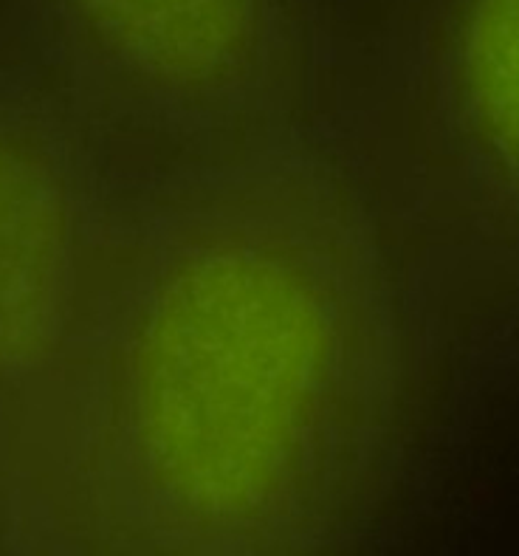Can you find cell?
<instances>
[{
	"mask_svg": "<svg viewBox=\"0 0 519 556\" xmlns=\"http://www.w3.org/2000/svg\"><path fill=\"white\" fill-rule=\"evenodd\" d=\"M517 0H384L342 141L423 263L499 277L517 252Z\"/></svg>",
	"mask_w": 519,
	"mask_h": 556,
	"instance_id": "3957f363",
	"label": "cell"
},
{
	"mask_svg": "<svg viewBox=\"0 0 519 556\" xmlns=\"http://www.w3.org/2000/svg\"><path fill=\"white\" fill-rule=\"evenodd\" d=\"M418 257L337 139L113 181L79 323L26 432L65 548L322 554L407 469Z\"/></svg>",
	"mask_w": 519,
	"mask_h": 556,
	"instance_id": "6da1fadb",
	"label": "cell"
},
{
	"mask_svg": "<svg viewBox=\"0 0 519 556\" xmlns=\"http://www.w3.org/2000/svg\"><path fill=\"white\" fill-rule=\"evenodd\" d=\"M111 190L63 93L0 23V402L23 438L77 331Z\"/></svg>",
	"mask_w": 519,
	"mask_h": 556,
	"instance_id": "277c9868",
	"label": "cell"
},
{
	"mask_svg": "<svg viewBox=\"0 0 519 556\" xmlns=\"http://www.w3.org/2000/svg\"><path fill=\"white\" fill-rule=\"evenodd\" d=\"M113 181L220 167L311 130L322 0H3Z\"/></svg>",
	"mask_w": 519,
	"mask_h": 556,
	"instance_id": "7a4b0ae2",
	"label": "cell"
}]
</instances>
